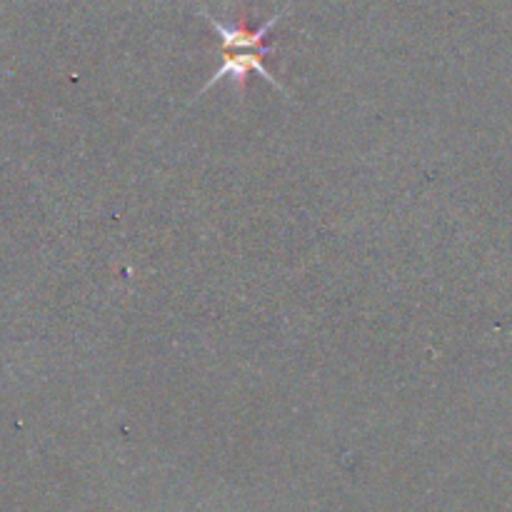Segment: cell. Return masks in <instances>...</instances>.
<instances>
[{
  "label": "cell",
  "mask_w": 512,
  "mask_h": 512,
  "mask_svg": "<svg viewBox=\"0 0 512 512\" xmlns=\"http://www.w3.org/2000/svg\"><path fill=\"white\" fill-rule=\"evenodd\" d=\"M273 53L275 50H230V53H223V63H220V68L210 75V80L203 85V88H200V93L195 95V98L205 95L215 83H220V80H225V78H233V83L238 85L240 93H248L250 73H258L260 78L268 80L273 88H278L280 93L288 98V90L283 88V83H280L275 75H270V70L265 68V63H263L265 55H273Z\"/></svg>",
  "instance_id": "6da1fadb"
},
{
  "label": "cell",
  "mask_w": 512,
  "mask_h": 512,
  "mask_svg": "<svg viewBox=\"0 0 512 512\" xmlns=\"http://www.w3.org/2000/svg\"><path fill=\"white\" fill-rule=\"evenodd\" d=\"M288 8L290 5H285L280 13H275L273 18H270L268 23L260 25L258 30L248 28V23H245V15L240 18V23H235V25H225L223 20H218L215 15H210L208 10H203V18L208 20L210 28L218 33L223 53H230V50H275V45H265V38H268L270 30H273L275 25L283 20V15L288 13Z\"/></svg>",
  "instance_id": "7a4b0ae2"
}]
</instances>
